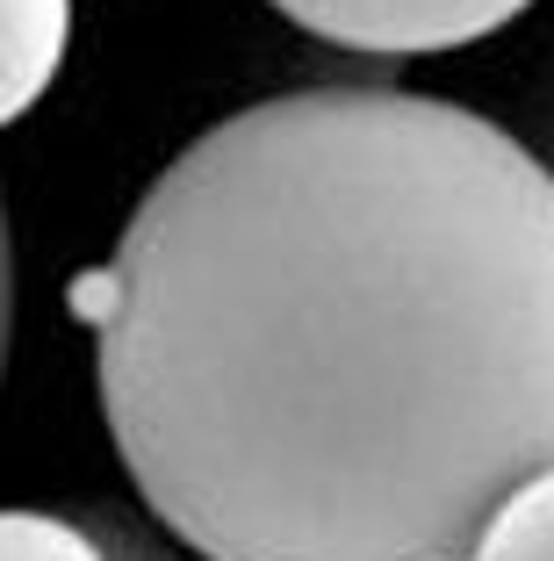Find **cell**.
I'll return each mask as SVG.
<instances>
[{
	"mask_svg": "<svg viewBox=\"0 0 554 561\" xmlns=\"http://www.w3.org/2000/svg\"><path fill=\"white\" fill-rule=\"evenodd\" d=\"M94 518L101 533H109V547H115V561H195V554H180L173 540H166L159 526H137L131 512H109V504H94Z\"/></svg>",
	"mask_w": 554,
	"mask_h": 561,
	"instance_id": "6",
	"label": "cell"
},
{
	"mask_svg": "<svg viewBox=\"0 0 554 561\" xmlns=\"http://www.w3.org/2000/svg\"><path fill=\"white\" fill-rule=\"evenodd\" d=\"M468 561H554V468H540L497 504Z\"/></svg>",
	"mask_w": 554,
	"mask_h": 561,
	"instance_id": "4",
	"label": "cell"
},
{
	"mask_svg": "<svg viewBox=\"0 0 554 561\" xmlns=\"http://www.w3.org/2000/svg\"><path fill=\"white\" fill-rule=\"evenodd\" d=\"M72 44V0H0V130L22 123L58 80Z\"/></svg>",
	"mask_w": 554,
	"mask_h": 561,
	"instance_id": "3",
	"label": "cell"
},
{
	"mask_svg": "<svg viewBox=\"0 0 554 561\" xmlns=\"http://www.w3.org/2000/svg\"><path fill=\"white\" fill-rule=\"evenodd\" d=\"M0 561H115V547L87 512H0Z\"/></svg>",
	"mask_w": 554,
	"mask_h": 561,
	"instance_id": "5",
	"label": "cell"
},
{
	"mask_svg": "<svg viewBox=\"0 0 554 561\" xmlns=\"http://www.w3.org/2000/svg\"><path fill=\"white\" fill-rule=\"evenodd\" d=\"M8 331H15V238H8V209H0V367H8Z\"/></svg>",
	"mask_w": 554,
	"mask_h": 561,
	"instance_id": "8",
	"label": "cell"
},
{
	"mask_svg": "<svg viewBox=\"0 0 554 561\" xmlns=\"http://www.w3.org/2000/svg\"><path fill=\"white\" fill-rule=\"evenodd\" d=\"M72 317L115 461L195 561H468L554 468V181L440 94L210 123Z\"/></svg>",
	"mask_w": 554,
	"mask_h": 561,
	"instance_id": "1",
	"label": "cell"
},
{
	"mask_svg": "<svg viewBox=\"0 0 554 561\" xmlns=\"http://www.w3.org/2000/svg\"><path fill=\"white\" fill-rule=\"evenodd\" d=\"M295 30L325 36L339 50H382V58H425L461 50L519 22L533 0H267Z\"/></svg>",
	"mask_w": 554,
	"mask_h": 561,
	"instance_id": "2",
	"label": "cell"
},
{
	"mask_svg": "<svg viewBox=\"0 0 554 561\" xmlns=\"http://www.w3.org/2000/svg\"><path fill=\"white\" fill-rule=\"evenodd\" d=\"M519 145L547 165V181H554V58L540 66L533 94H525V130H519Z\"/></svg>",
	"mask_w": 554,
	"mask_h": 561,
	"instance_id": "7",
	"label": "cell"
}]
</instances>
